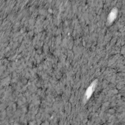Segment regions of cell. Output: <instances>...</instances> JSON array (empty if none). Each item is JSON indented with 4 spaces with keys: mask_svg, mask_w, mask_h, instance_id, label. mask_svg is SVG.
<instances>
[{
    "mask_svg": "<svg viewBox=\"0 0 125 125\" xmlns=\"http://www.w3.org/2000/svg\"><path fill=\"white\" fill-rule=\"evenodd\" d=\"M97 81H94L92 83V84L88 87V89H86V93H85V97H86V100H88L91 96L92 95L94 89H96V86H97Z\"/></svg>",
    "mask_w": 125,
    "mask_h": 125,
    "instance_id": "obj_1",
    "label": "cell"
},
{
    "mask_svg": "<svg viewBox=\"0 0 125 125\" xmlns=\"http://www.w3.org/2000/svg\"><path fill=\"white\" fill-rule=\"evenodd\" d=\"M116 14L115 12H111V13L110 14L109 18H108V21H109L110 23H111L112 21H114V19H115V18H116Z\"/></svg>",
    "mask_w": 125,
    "mask_h": 125,
    "instance_id": "obj_2",
    "label": "cell"
}]
</instances>
